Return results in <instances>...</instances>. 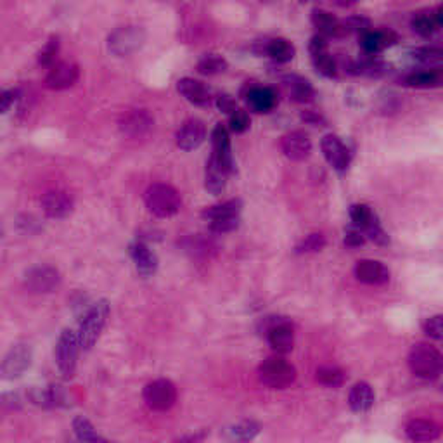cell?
I'll list each match as a JSON object with an SVG mask.
<instances>
[{"instance_id": "cell-1", "label": "cell", "mask_w": 443, "mask_h": 443, "mask_svg": "<svg viewBox=\"0 0 443 443\" xmlns=\"http://www.w3.org/2000/svg\"><path fill=\"white\" fill-rule=\"evenodd\" d=\"M146 206L153 215L160 217V219H170V217L177 215L182 206V199L180 194L177 193L175 187L168 186V184H153L147 187L146 196Z\"/></svg>"}, {"instance_id": "cell-2", "label": "cell", "mask_w": 443, "mask_h": 443, "mask_svg": "<svg viewBox=\"0 0 443 443\" xmlns=\"http://www.w3.org/2000/svg\"><path fill=\"white\" fill-rule=\"evenodd\" d=\"M409 367L423 379H435L443 371V357L435 346L419 343L412 346L409 353Z\"/></svg>"}, {"instance_id": "cell-3", "label": "cell", "mask_w": 443, "mask_h": 443, "mask_svg": "<svg viewBox=\"0 0 443 443\" xmlns=\"http://www.w3.org/2000/svg\"><path fill=\"white\" fill-rule=\"evenodd\" d=\"M108 317H109V304L106 300H101L95 305H92V308L85 313L82 324H80V329H79L80 346H82L83 350H90L92 346L97 343L99 336H101L102 329H104Z\"/></svg>"}, {"instance_id": "cell-4", "label": "cell", "mask_w": 443, "mask_h": 443, "mask_svg": "<svg viewBox=\"0 0 443 443\" xmlns=\"http://www.w3.org/2000/svg\"><path fill=\"white\" fill-rule=\"evenodd\" d=\"M80 348L82 346H80L79 332L71 329H64L61 332L57 345H55V364H57V369L66 379L73 378V374H75Z\"/></svg>"}, {"instance_id": "cell-5", "label": "cell", "mask_w": 443, "mask_h": 443, "mask_svg": "<svg viewBox=\"0 0 443 443\" xmlns=\"http://www.w3.org/2000/svg\"><path fill=\"white\" fill-rule=\"evenodd\" d=\"M258 376L264 385L282 390L294 381L297 371L287 360L280 359V357H271V359L261 362V365L258 367Z\"/></svg>"}, {"instance_id": "cell-6", "label": "cell", "mask_w": 443, "mask_h": 443, "mask_svg": "<svg viewBox=\"0 0 443 443\" xmlns=\"http://www.w3.org/2000/svg\"><path fill=\"white\" fill-rule=\"evenodd\" d=\"M350 219H352L353 225L357 229H360L365 234V238H369L371 241H374L376 245L386 246L390 243V238L385 232V229L379 224L378 215L372 212L371 206L367 205H353L350 208Z\"/></svg>"}, {"instance_id": "cell-7", "label": "cell", "mask_w": 443, "mask_h": 443, "mask_svg": "<svg viewBox=\"0 0 443 443\" xmlns=\"http://www.w3.org/2000/svg\"><path fill=\"white\" fill-rule=\"evenodd\" d=\"M146 42V32L140 27H120L108 36V49L111 54L123 57L140 49Z\"/></svg>"}, {"instance_id": "cell-8", "label": "cell", "mask_w": 443, "mask_h": 443, "mask_svg": "<svg viewBox=\"0 0 443 443\" xmlns=\"http://www.w3.org/2000/svg\"><path fill=\"white\" fill-rule=\"evenodd\" d=\"M144 400L153 411H168L177 400V388L168 379H156L144 388Z\"/></svg>"}, {"instance_id": "cell-9", "label": "cell", "mask_w": 443, "mask_h": 443, "mask_svg": "<svg viewBox=\"0 0 443 443\" xmlns=\"http://www.w3.org/2000/svg\"><path fill=\"white\" fill-rule=\"evenodd\" d=\"M61 282V275L54 267L40 265V267L29 268L25 275V286L32 293H50Z\"/></svg>"}, {"instance_id": "cell-10", "label": "cell", "mask_w": 443, "mask_h": 443, "mask_svg": "<svg viewBox=\"0 0 443 443\" xmlns=\"http://www.w3.org/2000/svg\"><path fill=\"white\" fill-rule=\"evenodd\" d=\"M32 364V348L27 345H16L7 352L2 362V378L16 379Z\"/></svg>"}, {"instance_id": "cell-11", "label": "cell", "mask_w": 443, "mask_h": 443, "mask_svg": "<svg viewBox=\"0 0 443 443\" xmlns=\"http://www.w3.org/2000/svg\"><path fill=\"white\" fill-rule=\"evenodd\" d=\"M80 76V69L75 62L62 61L54 64L46 76V85L53 90H64L73 87Z\"/></svg>"}, {"instance_id": "cell-12", "label": "cell", "mask_w": 443, "mask_h": 443, "mask_svg": "<svg viewBox=\"0 0 443 443\" xmlns=\"http://www.w3.org/2000/svg\"><path fill=\"white\" fill-rule=\"evenodd\" d=\"M153 127V118L144 109H130L121 116L120 128L125 135L132 139L144 137Z\"/></svg>"}, {"instance_id": "cell-13", "label": "cell", "mask_w": 443, "mask_h": 443, "mask_svg": "<svg viewBox=\"0 0 443 443\" xmlns=\"http://www.w3.org/2000/svg\"><path fill=\"white\" fill-rule=\"evenodd\" d=\"M206 127L198 118H191L177 132V146L182 151H194L205 142Z\"/></svg>"}, {"instance_id": "cell-14", "label": "cell", "mask_w": 443, "mask_h": 443, "mask_svg": "<svg viewBox=\"0 0 443 443\" xmlns=\"http://www.w3.org/2000/svg\"><path fill=\"white\" fill-rule=\"evenodd\" d=\"M267 339L277 353H289L294 345V332L286 320H274L267 327Z\"/></svg>"}, {"instance_id": "cell-15", "label": "cell", "mask_w": 443, "mask_h": 443, "mask_svg": "<svg viewBox=\"0 0 443 443\" xmlns=\"http://www.w3.org/2000/svg\"><path fill=\"white\" fill-rule=\"evenodd\" d=\"M280 149L289 160L304 161L305 158H308L310 151H312V142H310L308 135L305 132L294 130L284 135L282 140H280Z\"/></svg>"}, {"instance_id": "cell-16", "label": "cell", "mask_w": 443, "mask_h": 443, "mask_svg": "<svg viewBox=\"0 0 443 443\" xmlns=\"http://www.w3.org/2000/svg\"><path fill=\"white\" fill-rule=\"evenodd\" d=\"M320 147H322L324 158L327 160L332 168L338 170V172H343V170L348 168L350 165V153L346 149L345 144L341 142L336 135H326L320 142Z\"/></svg>"}, {"instance_id": "cell-17", "label": "cell", "mask_w": 443, "mask_h": 443, "mask_svg": "<svg viewBox=\"0 0 443 443\" xmlns=\"http://www.w3.org/2000/svg\"><path fill=\"white\" fill-rule=\"evenodd\" d=\"M42 208L50 219H66L73 212V198L64 191H49L43 194Z\"/></svg>"}, {"instance_id": "cell-18", "label": "cell", "mask_w": 443, "mask_h": 443, "mask_svg": "<svg viewBox=\"0 0 443 443\" xmlns=\"http://www.w3.org/2000/svg\"><path fill=\"white\" fill-rule=\"evenodd\" d=\"M212 144H213V153L212 156H215L220 161L222 166L231 173H234V158L231 153V139H229V132L224 125L219 123L212 132Z\"/></svg>"}, {"instance_id": "cell-19", "label": "cell", "mask_w": 443, "mask_h": 443, "mask_svg": "<svg viewBox=\"0 0 443 443\" xmlns=\"http://www.w3.org/2000/svg\"><path fill=\"white\" fill-rule=\"evenodd\" d=\"M395 42H397V33L391 29H371L360 35V47L367 55L379 54Z\"/></svg>"}, {"instance_id": "cell-20", "label": "cell", "mask_w": 443, "mask_h": 443, "mask_svg": "<svg viewBox=\"0 0 443 443\" xmlns=\"http://www.w3.org/2000/svg\"><path fill=\"white\" fill-rule=\"evenodd\" d=\"M177 90L196 106H210L212 104V90L205 83L198 82L194 79H180L177 82Z\"/></svg>"}, {"instance_id": "cell-21", "label": "cell", "mask_w": 443, "mask_h": 443, "mask_svg": "<svg viewBox=\"0 0 443 443\" xmlns=\"http://www.w3.org/2000/svg\"><path fill=\"white\" fill-rule=\"evenodd\" d=\"M279 95L271 87H251L246 92V102L254 113H268L277 106Z\"/></svg>"}, {"instance_id": "cell-22", "label": "cell", "mask_w": 443, "mask_h": 443, "mask_svg": "<svg viewBox=\"0 0 443 443\" xmlns=\"http://www.w3.org/2000/svg\"><path fill=\"white\" fill-rule=\"evenodd\" d=\"M130 257L134 260L135 268H137V272L142 277H151L158 271V257L144 243H132Z\"/></svg>"}, {"instance_id": "cell-23", "label": "cell", "mask_w": 443, "mask_h": 443, "mask_svg": "<svg viewBox=\"0 0 443 443\" xmlns=\"http://www.w3.org/2000/svg\"><path fill=\"white\" fill-rule=\"evenodd\" d=\"M227 177L229 172L222 166V163L217 160L215 156H210V160L206 161V170H205V187L208 193L219 196L225 191L227 186Z\"/></svg>"}, {"instance_id": "cell-24", "label": "cell", "mask_w": 443, "mask_h": 443, "mask_svg": "<svg viewBox=\"0 0 443 443\" xmlns=\"http://www.w3.org/2000/svg\"><path fill=\"white\" fill-rule=\"evenodd\" d=\"M405 433L416 443H430L440 437L442 430L437 423L430 419H412L405 428Z\"/></svg>"}, {"instance_id": "cell-25", "label": "cell", "mask_w": 443, "mask_h": 443, "mask_svg": "<svg viewBox=\"0 0 443 443\" xmlns=\"http://www.w3.org/2000/svg\"><path fill=\"white\" fill-rule=\"evenodd\" d=\"M357 279L365 284H385L390 279V271L376 260H360L355 265Z\"/></svg>"}, {"instance_id": "cell-26", "label": "cell", "mask_w": 443, "mask_h": 443, "mask_svg": "<svg viewBox=\"0 0 443 443\" xmlns=\"http://www.w3.org/2000/svg\"><path fill=\"white\" fill-rule=\"evenodd\" d=\"M312 23L313 27L319 29V35L326 36H341L345 35V28H343V21L332 16L331 13L324 9H313L312 11Z\"/></svg>"}, {"instance_id": "cell-27", "label": "cell", "mask_w": 443, "mask_h": 443, "mask_svg": "<svg viewBox=\"0 0 443 443\" xmlns=\"http://www.w3.org/2000/svg\"><path fill=\"white\" fill-rule=\"evenodd\" d=\"M350 407L355 412H367L374 405V391L367 383H357L350 390Z\"/></svg>"}, {"instance_id": "cell-28", "label": "cell", "mask_w": 443, "mask_h": 443, "mask_svg": "<svg viewBox=\"0 0 443 443\" xmlns=\"http://www.w3.org/2000/svg\"><path fill=\"white\" fill-rule=\"evenodd\" d=\"M284 87L287 88V94H289L297 102H308L312 101L313 95H315L312 83H310L308 80H305L304 76H286V79H284Z\"/></svg>"}, {"instance_id": "cell-29", "label": "cell", "mask_w": 443, "mask_h": 443, "mask_svg": "<svg viewBox=\"0 0 443 443\" xmlns=\"http://www.w3.org/2000/svg\"><path fill=\"white\" fill-rule=\"evenodd\" d=\"M241 206L243 205L239 199H231V201L220 203V205L208 206V208L203 212V217H205L208 222L231 219V217H239L241 215Z\"/></svg>"}, {"instance_id": "cell-30", "label": "cell", "mask_w": 443, "mask_h": 443, "mask_svg": "<svg viewBox=\"0 0 443 443\" xmlns=\"http://www.w3.org/2000/svg\"><path fill=\"white\" fill-rule=\"evenodd\" d=\"M350 71L355 73V75H365V76H381L388 71V66L381 59L374 57V55H369V57L360 59V61L353 62L350 66Z\"/></svg>"}, {"instance_id": "cell-31", "label": "cell", "mask_w": 443, "mask_h": 443, "mask_svg": "<svg viewBox=\"0 0 443 443\" xmlns=\"http://www.w3.org/2000/svg\"><path fill=\"white\" fill-rule=\"evenodd\" d=\"M258 433H260V426H258L257 423H253V421H243V423L236 424V426L227 430V437L231 438L232 442L238 443H248L253 440Z\"/></svg>"}, {"instance_id": "cell-32", "label": "cell", "mask_w": 443, "mask_h": 443, "mask_svg": "<svg viewBox=\"0 0 443 443\" xmlns=\"http://www.w3.org/2000/svg\"><path fill=\"white\" fill-rule=\"evenodd\" d=\"M405 83L417 88L438 87L442 83V71L438 69H426V71H414L405 79Z\"/></svg>"}, {"instance_id": "cell-33", "label": "cell", "mask_w": 443, "mask_h": 443, "mask_svg": "<svg viewBox=\"0 0 443 443\" xmlns=\"http://www.w3.org/2000/svg\"><path fill=\"white\" fill-rule=\"evenodd\" d=\"M267 54L277 62H289L294 57V47L286 39L268 40Z\"/></svg>"}, {"instance_id": "cell-34", "label": "cell", "mask_w": 443, "mask_h": 443, "mask_svg": "<svg viewBox=\"0 0 443 443\" xmlns=\"http://www.w3.org/2000/svg\"><path fill=\"white\" fill-rule=\"evenodd\" d=\"M227 61H225L220 54H206L198 61V71L201 73V75L212 76L224 73L225 69H227Z\"/></svg>"}, {"instance_id": "cell-35", "label": "cell", "mask_w": 443, "mask_h": 443, "mask_svg": "<svg viewBox=\"0 0 443 443\" xmlns=\"http://www.w3.org/2000/svg\"><path fill=\"white\" fill-rule=\"evenodd\" d=\"M317 381L324 386H341L345 381V372L334 365H324V367L317 369Z\"/></svg>"}, {"instance_id": "cell-36", "label": "cell", "mask_w": 443, "mask_h": 443, "mask_svg": "<svg viewBox=\"0 0 443 443\" xmlns=\"http://www.w3.org/2000/svg\"><path fill=\"white\" fill-rule=\"evenodd\" d=\"M411 27L417 35L421 36H431L437 29V20H435V14L428 13H417L411 21Z\"/></svg>"}, {"instance_id": "cell-37", "label": "cell", "mask_w": 443, "mask_h": 443, "mask_svg": "<svg viewBox=\"0 0 443 443\" xmlns=\"http://www.w3.org/2000/svg\"><path fill=\"white\" fill-rule=\"evenodd\" d=\"M312 61H313V66H315V69L320 73V75L327 76V79H332V76H336L338 66H336L334 57H332V55L327 53V50H324V53L312 54Z\"/></svg>"}, {"instance_id": "cell-38", "label": "cell", "mask_w": 443, "mask_h": 443, "mask_svg": "<svg viewBox=\"0 0 443 443\" xmlns=\"http://www.w3.org/2000/svg\"><path fill=\"white\" fill-rule=\"evenodd\" d=\"M59 53V36H50L49 42L42 47V50L39 53V64L40 66H53L55 64V57Z\"/></svg>"}, {"instance_id": "cell-39", "label": "cell", "mask_w": 443, "mask_h": 443, "mask_svg": "<svg viewBox=\"0 0 443 443\" xmlns=\"http://www.w3.org/2000/svg\"><path fill=\"white\" fill-rule=\"evenodd\" d=\"M416 61L424 62V64H433V62H443V49L442 47H421L412 53Z\"/></svg>"}, {"instance_id": "cell-40", "label": "cell", "mask_w": 443, "mask_h": 443, "mask_svg": "<svg viewBox=\"0 0 443 443\" xmlns=\"http://www.w3.org/2000/svg\"><path fill=\"white\" fill-rule=\"evenodd\" d=\"M324 246H326V239L322 234H310L297 246V253H313V251H320Z\"/></svg>"}, {"instance_id": "cell-41", "label": "cell", "mask_w": 443, "mask_h": 443, "mask_svg": "<svg viewBox=\"0 0 443 443\" xmlns=\"http://www.w3.org/2000/svg\"><path fill=\"white\" fill-rule=\"evenodd\" d=\"M229 125H231V130L236 134H243L245 130L250 128V114L245 109H236L234 113L229 116Z\"/></svg>"}, {"instance_id": "cell-42", "label": "cell", "mask_w": 443, "mask_h": 443, "mask_svg": "<svg viewBox=\"0 0 443 443\" xmlns=\"http://www.w3.org/2000/svg\"><path fill=\"white\" fill-rule=\"evenodd\" d=\"M343 28H345V33L357 32L364 35V33L371 32V21L364 16H350L343 21Z\"/></svg>"}, {"instance_id": "cell-43", "label": "cell", "mask_w": 443, "mask_h": 443, "mask_svg": "<svg viewBox=\"0 0 443 443\" xmlns=\"http://www.w3.org/2000/svg\"><path fill=\"white\" fill-rule=\"evenodd\" d=\"M424 332L437 341H443V315L430 317L424 322Z\"/></svg>"}, {"instance_id": "cell-44", "label": "cell", "mask_w": 443, "mask_h": 443, "mask_svg": "<svg viewBox=\"0 0 443 443\" xmlns=\"http://www.w3.org/2000/svg\"><path fill=\"white\" fill-rule=\"evenodd\" d=\"M239 217H231V219H222V220H213L210 222V229L217 234H227V232L236 231L239 227Z\"/></svg>"}, {"instance_id": "cell-45", "label": "cell", "mask_w": 443, "mask_h": 443, "mask_svg": "<svg viewBox=\"0 0 443 443\" xmlns=\"http://www.w3.org/2000/svg\"><path fill=\"white\" fill-rule=\"evenodd\" d=\"M365 234L360 231V229H357L355 225H352V227L346 229L345 232V245L348 246V248H359V246H362L365 243Z\"/></svg>"}, {"instance_id": "cell-46", "label": "cell", "mask_w": 443, "mask_h": 443, "mask_svg": "<svg viewBox=\"0 0 443 443\" xmlns=\"http://www.w3.org/2000/svg\"><path fill=\"white\" fill-rule=\"evenodd\" d=\"M18 99H20V90H18V88L4 90L2 95H0V111H2V113H7Z\"/></svg>"}, {"instance_id": "cell-47", "label": "cell", "mask_w": 443, "mask_h": 443, "mask_svg": "<svg viewBox=\"0 0 443 443\" xmlns=\"http://www.w3.org/2000/svg\"><path fill=\"white\" fill-rule=\"evenodd\" d=\"M217 106H219L220 111L227 113L229 116H231V114L234 113L236 109H238L236 108L234 99H232L231 95H227V94H222V95H219V97H217Z\"/></svg>"}, {"instance_id": "cell-48", "label": "cell", "mask_w": 443, "mask_h": 443, "mask_svg": "<svg viewBox=\"0 0 443 443\" xmlns=\"http://www.w3.org/2000/svg\"><path fill=\"white\" fill-rule=\"evenodd\" d=\"M206 437V431H201V433H196V435H189V437H184L180 438L177 443H199L203 438Z\"/></svg>"}, {"instance_id": "cell-49", "label": "cell", "mask_w": 443, "mask_h": 443, "mask_svg": "<svg viewBox=\"0 0 443 443\" xmlns=\"http://www.w3.org/2000/svg\"><path fill=\"white\" fill-rule=\"evenodd\" d=\"M301 118H304L305 121H308V123H313V125H319V123H324L322 118L319 116V114L312 113V111H306L305 114H301Z\"/></svg>"}, {"instance_id": "cell-50", "label": "cell", "mask_w": 443, "mask_h": 443, "mask_svg": "<svg viewBox=\"0 0 443 443\" xmlns=\"http://www.w3.org/2000/svg\"><path fill=\"white\" fill-rule=\"evenodd\" d=\"M435 20H437L438 27H443V6L438 7V11L435 13Z\"/></svg>"}, {"instance_id": "cell-51", "label": "cell", "mask_w": 443, "mask_h": 443, "mask_svg": "<svg viewBox=\"0 0 443 443\" xmlns=\"http://www.w3.org/2000/svg\"><path fill=\"white\" fill-rule=\"evenodd\" d=\"M83 443H111V442H108V440H104V438H101V437H99V435H97V433H95V435H94V437H90V438H88V440H87V442H83Z\"/></svg>"}]
</instances>
